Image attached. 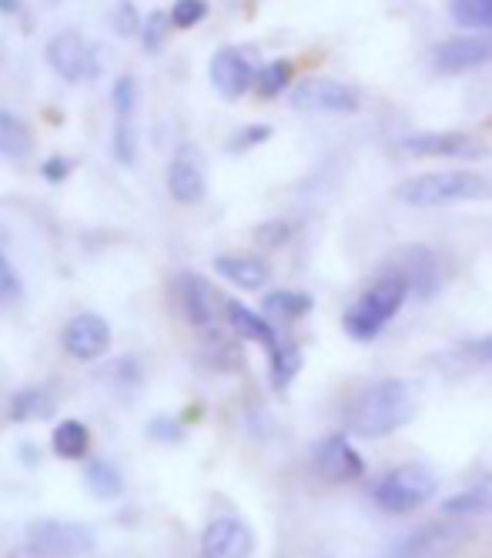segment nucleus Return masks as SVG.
I'll return each instance as SVG.
<instances>
[{
  "label": "nucleus",
  "instance_id": "16",
  "mask_svg": "<svg viewBox=\"0 0 492 558\" xmlns=\"http://www.w3.org/2000/svg\"><path fill=\"white\" fill-rule=\"evenodd\" d=\"M255 551V538L249 532V525L238 519H215L208 522V529L202 532V555L208 558H241Z\"/></svg>",
  "mask_w": 492,
  "mask_h": 558
},
{
  "label": "nucleus",
  "instance_id": "2",
  "mask_svg": "<svg viewBox=\"0 0 492 558\" xmlns=\"http://www.w3.org/2000/svg\"><path fill=\"white\" fill-rule=\"evenodd\" d=\"M396 197L409 208H446L492 197V181L476 171H429L403 181Z\"/></svg>",
  "mask_w": 492,
  "mask_h": 558
},
{
  "label": "nucleus",
  "instance_id": "9",
  "mask_svg": "<svg viewBox=\"0 0 492 558\" xmlns=\"http://www.w3.org/2000/svg\"><path fill=\"white\" fill-rule=\"evenodd\" d=\"M61 344L74 362H97L111 348V325L94 312L74 315L61 331Z\"/></svg>",
  "mask_w": 492,
  "mask_h": 558
},
{
  "label": "nucleus",
  "instance_id": "5",
  "mask_svg": "<svg viewBox=\"0 0 492 558\" xmlns=\"http://www.w3.org/2000/svg\"><path fill=\"white\" fill-rule=\"evenodd\" d=\"M291 108L305 114H356L359 90L335 77H305L291 87Z\"/></svg>",
  "mask_w": 492,
  "mask_h": 558
},
{
  "label": "nucleus",
  "instance_id": "10",
  "mask_svg": "<svg viewBox=\"0 0 492 558\" xmlns=\"http://www.w3.org/2000/svg\"><path fill=\"white\" fill-rule=\"evenodd\" d=\"M178 294H181V308H184V318L194 325V328H202V331H215L225 308L221 304V294L202 278V275H194V271H181L178 275Z\"/></svg>",
  "mask_w": 492,
  "mask_h": 558
},
{
  "label": "nucleus",
  "instance_id": "23",
  "mask_svg": "<svg viewBox=\"0 0 492 558\" xmlns=\"http://www.w3.org/2000/svg\"><path fill=\"white\" fill-rule=\"evenodd\" d=\"M31 150H34L31 128L17 114L0 111V155L4 158H27Z\"/></svg>",
  "mask_w": 492,
  "mask_h": 558
},
{
  "label": "nucleus",
  "instance_id": "31",
  "mask_svg": "<svg viewBox=\"0 0 492 558\" xmlns=\"http://www.w3.org/2000/svg\"><path fill=\"white\" fill-rule=\"evenodd\" d=\"M21 294H24L21 275L14 271L11 258L4 255V247H0V304H14V301H21Z\"/></svg>",
  "mask_w": 492,
  "mask_h": 558
},
{
  "label": "nucleus",
  "instance_id": "34",
  "mask_svg": "<svg viewBox=\"0 0 492 558\" xmlns=\"http://www.w3.org/2000/svg\"><path fill=\"white\" fill-rule=\"evenodd\" d=\"M147 435L158 438V441H178V438H181V422L161 415V418H155L152 425H147Z\"/></svg>",
  "mask_w": 492,
  "mask_h": 558
},
{
  "label": "nucleus",
  "instance_id": "25",
  "mask_svg": "<svg viewBox=\"0 0 492 558\" xmlns=\"http://www.w3.org/2000/svg\"><path fill=\"white\" fill-rule=\"evenodd\" d=\"M492 509V492L489 488H466L453 498L442 501V515H459V519H472Z\"/></svg>",
  "mask_w": 492,
  "mask_h": 558
},
{
  "label": "nucleus",
  "instance_id": "17",
  "mask_svg": "<svg viewBox=\"0 0 492 558\" xmlns=\"http://www.w3.org/2000/svg\"><path fill=\"white\" fill-rule=\"evenodd\" d=\"M215 271L241 291H262L272 281V268L255 255H221L215 258Z\"/></svg>",
  "mask_w": 492,
  "mask_h": 558
},
{
  "label": "nucleus",
  "instance_id": "28",
  "mask_svg": "<svg viewBox=\"0 0 492 558\" xmlns=\"http://www.w3.org/2000/svg\"><path fill=\"white\" fill-rule=\"evenodd\" d=\"M449 8L459 24L492 31V0H449Z\"/></svg>",
  "mask_w": 492,
  "mask_h": 558
},
{
  "label": "nucleus",
  "instance_id": "13",
  "mask_svg": "<svg viewBox=\"0 0 492 558\" xmlns=\"http://www.w3.org/2000/svg\"><path fill=\"white\" fill-rule=\"evenodd\" d=\"M208 77L221 97L238 100L241 94H249V87L255 84L259 74L238 47H221V50H215V58L208 64Z\"/></svg>",
  "mask_w": 492,
  "mask_h": 558
},
{
  "label": "nucleus",
  "instance_id": "21",
  "mask_svg": "<svg viewBox=\"0 0 492 558\" xmlns=\"http://www.w3.org/2000/svg\"><path fill=\"white\" fill-rule=\"evenodd\" d=\"M51 448H55L58 459H64V462H81L84 454H87V448H91V432H87V425L77 422V418L58 422V428H55V435H51Z\"/></svg>",
  "mask_w": 492,
  "mask_h": 558
},
{
  "label": "nucleus",
  "instance_id": "26",
  "mask_svg": "<svg viewBox=\"0 0 492 558\" xmlns=\"http://www.w3.org/2000/svg\"><path fill=\"white\" fill-rule=\"evenodd\" d=\"M84 482L97 498H118L121 488H124V482H121V475H118V469L111 462H91L84 469Z\"/></svg>",
  "mask_w": 492,
  "mask_h": 558
},
{
  "label": "nucleus",
  "instance_id": "22",
  "mask_svg": "<svg viewBox=\"0 0 492 558\" xmlns=\"http://www.w3.org/2000/svg\"><path fill=\"white\" fill-rule=\"evenodd\" d=\"M302 348L295 341H278L272 351H268V375H272V385L275 388H288L295 381V375L302 372Z\"/></svg>",
  "mask_w": 492,
  "mask_h": 558
},
{
  "label": "nucleus",
  "instance_id": "12",
  "mask_svg": "<svg viewBox=\"0 0 492 558\" xmlns=\"http://www.w3.org/2000/svg\"><path fill=\"white\" fill-rule=\"evenodd\" d=\"M47 61H51L58 77H64L71 84L74 81H87L97 71L94 47L81 34H74V31H64V34H58L51 44H47Z\"/></svg>",
  "mask_w": 492,
  "mask_h": 558
},
{
  "label": "nucleus",
  "instance_id": "4",
  "mask_svg": "<svg viewBox=\"0 0 492 558\" xmlns=\"http://www.w3.org/2000/svg\"><path fill=\"white\" fill-rule=\"evenodd\" d=\"M435 495V475L422 465H399L375 485V505L385 515H412Z\"/></svg>",
  "mask_w": 492,
  "mask_h": 558
},
{
  "label": "nucleus",
  "instance_id": "8",
  "mask_svg": "<svg viewBox=\"0 0 492 558\" xmlns=\"http://www.w3.org/2000/svg\"><path fill=\"white\" fill-rule=\"evenodd\" d=\"M403 150L412 158H449V161H479L485 158V147L463 134V131H422L403 137Z\"/></svg>",
  "mask_w": 492,
  "mask_h": 558
},
{
  "label": "nucleus",
  "instance_id": "18",
  "mask_svg": "<svg viewBox=\"0 0 492 558\" xmlns=\"http://www.w3.org/2000/svg\"><path fill=\"white\" fill-rule=\"evenodd\" d=\"M168 191L178 205H199L205 197V171L191 155H178L168 168Z\"/></svg>",
  "mask_w": 492,
  "mask_h": 558
},
{
  "label": "nucleus",
  "instance_id": "38",
  "mask_svg": "<svg viewBox=\"0 0 492 558\" xmlns=\"http://www.w3.org/2000/svg\"><path fill=\"white\" fill-rule=\"evenodd\" d=\"M21 8V0H0V11H4V14H14Z\"/></svg>",
  "mask_w": 492,
  "mask_h": 558
},
{
  "label": "nucleus",
  "instance_id": "29",
  "mask_svg": "<svg viewBox=\"0 0 492 558\" xmlns=\"http://www.w3.org/2000/svg\"><path fill=\"white\" fill-rule=\"evenodd\" d=\"M168 27H175V24H171V11H152V14L144 17V24H141V40H144V50H147V54H158V50L165 47Z\"/></svg>",
  "mask_w": 492,
  "mask_h": 558
},
{
  "label": "nucleus",
  "instance_id": "32",
  "mask_svg": "<svg viewBox=\"0 0 492 558\" xmlns=\"http://www.w3.org/2000/svg\"><path fill=\"white\" fill-rule=\"evenodd\" d=\"M272 137V128H265V124H255V128H244V131H238L235 137H231V150H249V147H259V144H265Z\"/></svg>",
  "mask_w": 492,
  "mask_h": 558
},
{
  "label": "nucleus",
  "instance_id": "19",
  "mask_svg": "<svg viewBox=\"0 0 492 558\" xmlns=\"http://www.w3.org/2000/svg\"><path fill=\"white\" fill-rule=\"evenodd\" d=\"M58 409V395L47 385H27L11 395V422H37V418H51Z\"/></svg>",
  "mask_w": 492,
  "mask_h": 558
},
{
  "label": "nucleus",
  "instance_id": "35",
  "mask_svg": "<svg viewBox=\"0 0 492 558\" xmlns=\"http://www.w3.org/2000/svg\"><path fill=\"white\" fill-rule=\"evenodd\" d=\"M40 174L51 181V184H61L68 174H71V161L68 158H61V155H55V158H47L44 165H40Z\"/></svg>",
  "mask_w": 492,
  "mask_h": 558
},
{
  "label": "nucleus",
  "instance_id": "33",
  "mask_svg": "<svg viewBox=\"0 0 492 558\" xmlns=\"http://www.w3.org/2000/svg\"><path fill=\"white\" fill-rule=\"evenodd\" d=\"M291 238V228L285 221H268L255 231V241L265 244V247H275V244H285Z\"/></svg>",
  "mask_w": 492,
  "mask_h": 558
},
{
  "label": "nucleus",
  "instance_id": "3",
  "mask_svg": "<svg viewBox=\"0 0 492 558\" xmlns=\"http://www.w3.org/2000/svg\"><path fill=\"white\" fill-rule=\"evenodd\" d=\"M406 298H409V281L403 275H382L372 288L362 291V298L346 312L341 325H346V331L356 341H372L392 318L399 315Z\"/></svg>",
  "mask_w": 492,
  "mask_h": 558
},
{
  "label": "nucleus",
  "instance_id": "24",
  "mask_svg": "<svg viewBox=\"0 0 492 558\" xmlns=\"http://www.w3.org/2000/svg\"><path fill=\"white\" fill-rule=\"evenodd\" d=\"M262 308L272 315V318H281V322H299L312 312V294H302V291H272L265 294V304Z\"/></svg>",
  "mask_w": 492,
  "mask_h": 558
},
{
  "label": "nucleus",
  "instance_id": "11",
  "mask_svg": "<svg viewBox=\"0 0 492 558\" xmlns=\"http://www.w3.org/2000/svg\"><path fill=\"white\" fill-rule=\"evenodd\" d=\"M469 538H472V529H463L459 522H435V525H425V529L399 538L392 545V555H409V558L449 555V551H459Z\"/></svg>",
  "mask_w": 492,
  "mask_h": 558
},
{
  "label": "nucleus",
  "instance_id": "15",
  "mask_svg": "<svg viewBox=\"0 0 492 558\" xmlns=\"http://www.w3.org/2000/svg\"><path fill=\"white\" fill-rule=\"evenodd\" d=\"M115 158L121 165H134V105H137V81L131 74L115 81Z\"/></svg>",
  "mask_w": 492,
  "mask_h": 558
},
{
  "label": "nucleus",
  "instance_id": "20",
  "mask_svg": "<svg viewBox=\"0 0 492 558\" xmlns=\"http://www.w3.org/2000/svg\"><path fill=\"white\" fill-rule=\"evenodd\" d=\"M225 318H228V325L235 328V335H241V338H249V341H259L265 351H272L281 338L275 335V328L268 325V318H262L259 312H252V308H244V304H238V301H228L225 304Z\"/></svg>",
  "mask_w": 492,
  "mask_h": 558
},
{
  "label": "nucleus",
  "instance_id": "14",
  "mask_svg": "<svg viewBox=\"0 0 492 558\" xmlns=\"http://www.w3.org/2000/svg\"><path fill=\"white\" fill-rule=\"evenodd\" d=\"M432 61L442 74H463L492 61L489 37H449L432 50Z\"/></svg>",
  "mask_w": 492,
  "mask_h": 558
},
{
  "label": "nucleus",
  "instance_id": "27",
  "mask_svg": "<svg viewBox=\"0 0 492 558\" xmlns=\"http://www.w3.org/2000/svg\"><path fill=\"white\" fill-rule=\"evenodd\" d=\"M291 77H295V64L281 58V61H272V64L259 68L255 87H259V94H262V97H275V94L288 90Z\"/></svg>",
  "mask_w": 492,
  "mask_h": 558
},
{
  "label": "nucleus",
  "instance_id": "7",
  "mask_svg": "<svg viewBox=\"0 0 492 558\" xmlns=\"http://www.w3.org/2000/svg\"><path fill=\"white\" fill-rule=\"evenodd\" d=\"M312 465L328 485H349L365 475V459L346 435H328L312 448Z\"/></svg>",
  "mask_w": 492,
  "mask_h": 558
},
{
  "label": "nucleus",
  "instance_id": "36",
  "mask_svg": "<svg viewBox=\"0 0 492 558\" xmlns=\"http://www.w3.org/2000/svg\"><path fill=\"white\" fill-rule=\"evenodd\" d=\"M134 31H141L137 11H134V4L121 0V8H118V34H134Z\"/></svg>",
  "mask_w": 492,
  "mask_h": 558
},
{
  "label": "nucleus",
  "instance_id": "37",
  "mask_svg": "<svg viewBox=\"0 0 492 558\" xmlns=\"http://www.w3.org/2000/svg\"><path fill=\"white\" fill-rule=\"evenodd\" d=\"M466 351H472L476 359H482V362H492V338H482V341H469V344H466Z\"/></svg>",
  "mask_w": 492,
  "mask_h": 558
},
{
  "label": "nucleus",
  "instance_id": "1",
  "mask_svg": "<svg viewBox=\"0 0 492 558\" xmlns=\"http://www.w3.org/2000/svg\"><path fill=\"white\" fill-rule=\"evenodd\" d=\"M419 391L412 381L385 378L362 388L346 409V432L356 438H385L416 418Z\"/></svg>",
  "mask_w": 492,
  "mask_h": 558
},
{
  "label": "nucleus",
  "instance_id": "30",
  "mask_svg": "<svg viewBox=\"0 0 492 558\" xmlns=\"http://www.w3.org/2000/svg\"><path fill=\"white\" fill-rule=\"evenodd\" d=\"M205 17H208V4H205V0H175V8H171V24L178 31L199 27Z\"/></svg>",
  "mask_w": 492,
  "mask_h": 558
},
{
  "label": "nucleus",
  "instance_id": "6",
  "mask_svg": "<svg viewBox=\"0 0 492 558\" xmlns=\"http://www.w3.org/2000/svg\"><path fill=\"white\" fill-rule=\"evenodd\" d=\"M94 548V532L81 522L37 519L27 525L31 555H87Z\"/></svg>",
  "mask_w": 492,
  "mask_h": 558
}]
</instances>
